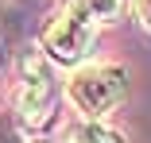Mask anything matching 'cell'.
Listing matches in <instances>:
<instances>
[{"instance_id":"obj_1","label":"cell","mask_w":151,"mask_h":143,"mask_svg":"<svg viewBox=\"0 0 151 143\" xmlns=\"http://www.w3.org/2000/svg\"><path fill=\"white\" fill-rule=\"evenodd\" d=\"M93 39H97V19L89 16L85 0H66L58 8V16L47 23V31H43V50L54 62L78 66L93 50Z\"/></svg>"},{"instance_id":"obj_2","label":"cell","mask_w":151,"mask_h":143,"mask_svg":"<svg viewBox=\"0 0 151 143\" xmlns=\"http://www.w3.org/2000/svg\"><path fill=\"white\" fill-rule=\"evenodd\" d=\"M16 112H19V124L23 128H47L54 116V77L50 66L43 58V50H27L19 58V97H16Z\"/></svg>"},{"instance_id":"obj_3","label":"cell","mask_w":151,"mask_h":143,"mask_svg":"<svg viewBox=\"0 0 151 143\" xmlns=\"http://www.w3.org/2000/svg\"><path fill=\"white\" fill-rule=\"evenodd\" d=\"M124 89H128V81H124V70L120 66H81L70 77V101L89 120L112 112L124 101Z\"/></svg>"},{"instance_id":"obj_4","label":"cell","mask_w":151,"mask_h":143,"mask_svg":"<svg viewBox=\"0 0 151 143\" xmlns=\"http://www.w3.org/2000/svg\"><path fill=\"white\" fill-rule=\"evenodd\" d=\"M85 8H89V16L97 19V27H105V23H116L120 16L128 12V0H85Z\"/></svg>"},{"instance_id":"obj_5","label":"cell","mask_w":151,"mask_h":143,"mask_svg":"<svg viewBox=\"0 0 151 143\" xmlns=\"http://www.w3.org/2000/svg\"><path fill=\"white\" fill-rule=\"evenodd\" d=\"M66 143H120V135L109 132V128H101V124H81V128L70 132Z\"/></svg>"},{"instance_id":"obj_6","label":"cell","mask_w":151,"mask_h":143,"mask_svg":"<svg viewBox=\"0 0 151 143\" xmlns=\"http://www.w3.org/2000/svg\"><path fill=\"white\" fill-rule=\"evenodd\" d=\"M136 12H139V19L151 27V0H136Z\"/></svg>"}]
</instances>
